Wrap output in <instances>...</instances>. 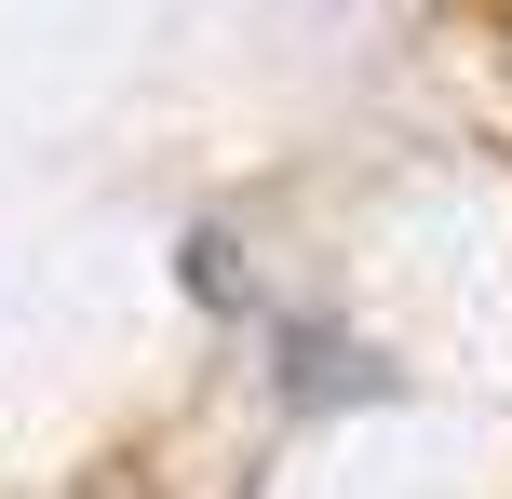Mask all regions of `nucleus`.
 Instances as JSON below:
<instances>
[]
</instances>
